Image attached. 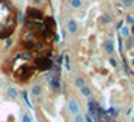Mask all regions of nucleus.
Here are the masks:
<instances>
[{"label": "nucleus", "mask_w": 134, "mask_h": 122, "mask_svg": "<svg viewBox=\"0 0 134 122\" xmlns=\"http://www.w3.org/2000/svg\"><path fill=\"white\" fill-rule=\"evenodd\" d=\"M54 21L38 8H27L17 42L2 71L18 85H27L35 75L51 66Z\"/></svg>", "instance_id": "f257e3e1"}, {"label": "nucleus", "mask_w": 134, "mask_h": 122, "mask_svg": "<svg viewBox=\"0 0 134 122\" xmlns=\"http://www.w3.org/2000/svg\"><path fill=\"white\" fill-rule=\"evenodd\" d=\"M18 26V9L14 0H0V39L12 36Z\"/></svg>", "instance_id": "f03ea898"}, {"label": "nucleus", "mask_w": 134, "mask_h": 122, "mask_svg": "<svg viewBox=\"0 0 134 122\" xmlns=\"http://www.w3.org/2000/svg\"><path fill=\"white\" fill-rule=\"evenodd\" d=\"M113 122H118V121H113Z\"/></svg>", "instance_id": "9d476101"}, {"label": "nucleus", "mask_w": 134, "mask_h": 122, "mask_svg": "<svg viewBox=\"0 0 134 122\" xmlns=\"http://www.w3.org/2000/svg\"><path fill=\"white\" fill-rule=\"evenodd\" d=\"M113 48H115V47H113V42H105V51H107V53H113Z\"/></svg>", "instance_id": "7ed1b4c3"}, {"label": "nucleus", "mask_w": 134, "mask_h": 122, "mask_svg": "<svg viewBox=\"0 0 134 122\" xmlns=\"http://www.w3.org/2000/svg\"><path fill=\"white\" fill-rule=\"evenodd\" d=\"M122 33H124V35H130V30H128L127 27H124V29H122Z\"/></svg>", "instance_id": "423d86ee"}, {"label": "nucleus", "mask_w": 134, "mask_h": 122, "mask_svg": "<svg viewBox=\"0 0 134 122\" xmlns=\"http://www.w3.org/2000/svg\"><path fill=\"white\" fill-rule=\"evenodd\" d=\"M122 3H124V6H127V8H130V6H133L134 0H122Z\"/></svg>", "instance_id": "20e7f679"}, {"label": "nucleus", "mask_w": 134, "mask_h": 122, "mask_svg": "<svg viewBox=\"0 0 134 122\" xmlns=\"http://www.w3.org/2000/svg\"><path fill=\"white\" fill-rule=\"evenodd\" d=\"M83 93H85V95H89V89H87V87H83Z\"/></svg>", "instance_id": "0eeeda50"}, {"label": "nucleus", "mask_w": 134, "mask_h": 122, "mask_svg": "<svg viewBox=\"0 0 134 122\" xmlns=\"http://www.w3.org/2000/svg\"><path fill=\"white\" fill-rule=\"evenodd\" d=\"M103 21H104V23H109V21H110V18H109V17H104V20H103Z\"/></svg>", "instance_id": "6e6552de"}, {"label": "nucleus", "mask_w": 134, "mask_h": 122, "mask_svg": "<svg viewBox=\"0 0 134 122\" xmlns=\"http://www.w3.org/2000/svg\"><path fill=\"white\" fill-rule=\"evenodd\" d=\"M110 63H111V65H113V66H116V65H118V63H116V60H113V59H111V60H110Z\"/></svg>", "instance_id": "1a4fd4ad"}, {"label": "nucleus", "mask_w": 134, "mask_h": 122, "mask_svg": "<svg viewBox=\"0 0 134 122\" xmlns=\"http://www.w3.org/2000/svg\"><path fill=\"white\" fill-rule=\"evenodd\" d=\"M71 110H72V113H75V112H77V110H79V107H77V106H75V103H71Z\"/></svg>", "instance_id": "39448f33"}]
</instances>
